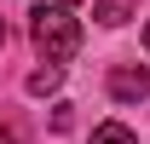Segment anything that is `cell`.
Wrapping results in <instances>:
<instances>
[{
    "label": "cell",
    "mask_w": 150,
    "mask_h": 144,
    "mask_svg": "<svg viewBox=\"0 0 150 144\" xmlns=\"http://www.w3.org/2000/svg\"><path fill=\"white\" fill-rule=\"evenodd\" d=\"M29 35H35V52L46 64H69L81 52V23H75L69 0H52V6H35V23H29Z\"/></svg>",
    "instance_id": "obj_1"
},
{
    "label": "cell",
    "mask_w": 150,
    "mask_h": 144,
    "mask_svg": "<svg viewBox=\"0 0 150 144\" xmlns=\"http://www.w3.org/2000/svg\"><path fill=\"white\" fill-rule=\"evenodd\" d=\"M104 87H110L115 104H139V98H150V69H139V64H115Z\"/></svg>",
    "instance_id": "obj_2"
},
{
    "label": "cell",
    "mask_w": 150,
    "mask_h": 144,
    "mask_svg": "<svg viewBox=\"0 0 150 144\" xmlns=\"http://www.w3.org/2000/svg\"><path fill=\"white\" fill-rule=\"evenodd\" d=\"M58 87H64V64H46V69L29 75V92H35V98H46V92H58Z\"/></svg>",
    "instance_id": "obj_3"
},
{
    "label": "cell",
    "mask_w": 150,
    "mask_h": 144,
    "mask_svg": "<svg viewBox=\"0 0 150 144\" xmlns=\"http://www.w3.org/2000/svg\"><path fill=\"white\" fill-rule=\"evenodd\" d=\"M127 12H133V0H98V6H93V18L110 23V29H115V23H127Z\"/></svg>",
    "instance_id": "obj_4"
},
{
    "label": "cell",
    "mask_w": 150,
    "mask_h": 144,
    "mask_svg": "<svg viewBox=\"0 0 150 144\" xmlns=\"http://www.w3.org/2000/svg\"><path fill=\"white\" fill-rule=\"evenodd\" d=\"M93 144H139V138H133V133H127L121 121H104V127L93 133Z\"/></svg>",
    "instance_id": "obj_5"
},
{
    "label": "cell",
    "mask_w": 150,
    "mask_h": 144,
    "mask_svg": "<svg viewBox=\"0 0 150 144\" xmlns=\"http://www.w3.org/2000/svg\"><path fill=\"white\" fill-rule=\"evenodd\" d=\"M0 144H18V138H12V127H0Z\"/></svg>",
    "instance_id": "obj_6"
},
{
    "label": "cell",
    "mask_w": 150,
    "mask_h": 144,
    "mask_svg": "<svg viewBox=\"0 0 150 144\" xmlns=\"http://www.w3.org/2000/svg\"><path fill=\"white\" fill-rule=\"evenodd\" d=\"M144 52H150V29H144Z\"/></svg>",
    "instance_id": "obj_7"
}]
</instances>
